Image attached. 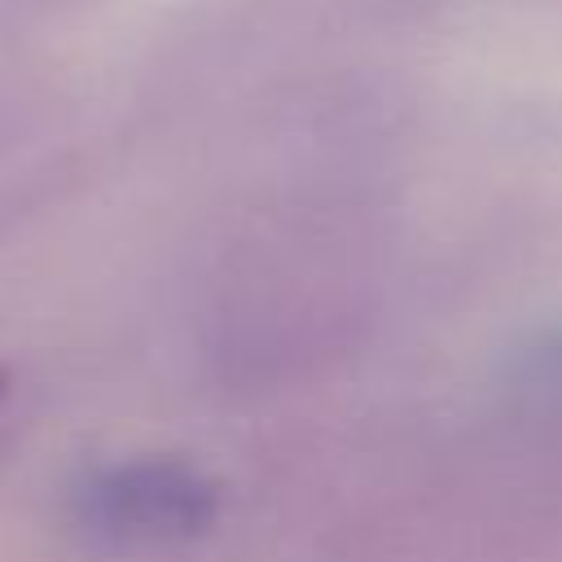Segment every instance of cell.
Here are the masks:
<instances>
[{
  "label": "cell",
  "instance_id": "cell-2",
  "mask_svg": "<svg viewBox=\"0 0 562 562\" xmlns=\"http://www.w3.org/2000/svg\"><path fill=\"white\" fill-rule=\"evenodd\" d=\"M4 408H9V373L0 369V452H4Z\"/></svg>",
  "mask_w": 562,
  "mask_h": 562
},
{
  "label": "cell",
  "instance_id": "cell-1",
  "mask_svg": "<svg viewBox=\"0 0 562 562\" xmlns=\"http://www.w3.org/2000/svg\"><path fill=\"white\" fill-rule=\"evenodd\" d=\"M75 527L119 553H176L220 522V487L180 457H119L70 483Z\"/></svg>",
  "mask_w": 562,
  "mask_h": 562
}]
</instances>
